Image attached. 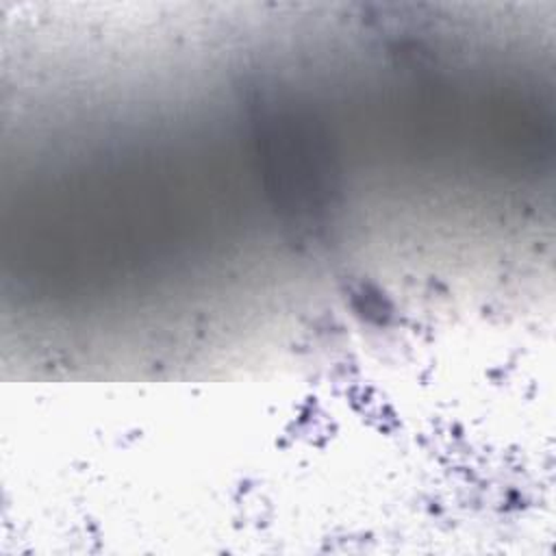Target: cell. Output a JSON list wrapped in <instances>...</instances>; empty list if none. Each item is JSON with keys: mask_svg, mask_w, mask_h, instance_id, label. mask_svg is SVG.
<instances>
[{"mask_svg": "<svg viewBox=\"0 0 556 556\" xmlns=\"http://www.w3.org/2000/svg\"><path fill=\"white\" fill-rule=\"evenodd\" d=\"M254 126L263 146L271 195L295 239L311 243L324 237L334 200L330 159L311 119L282 102L256 104Z\"/></svg>", "mask_w": 556, "mask_h": 556, "instance_id": "cell-1", "label": "cell"}]
</instances>
